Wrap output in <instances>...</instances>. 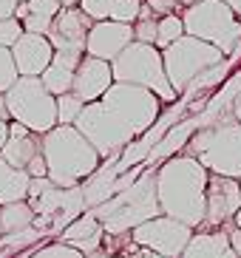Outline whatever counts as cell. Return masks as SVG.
<instances>
[{"label": "cell", "mask_w": 241, "mask_h": 258, "mask_svg": "<svg viewBox=\"0 0 241 258\" xmlns=\"http://www.w3.org/2000/svg\"><path fill=\"white\" fill-rule=\"evenodd\" d=\"M159 114L162 102L156 99V94L139 85L113 83L97 102L83 105L74 128L91 142L99 159H111L119 156L134 139L142 137L159 119Z\"/></svg>", "instance_id": "1"}, {"label": "cell", "mask_w": 241, "mask_h": 258, "mask_svg": "<svg viewBox=\"0 0 241 258\" xmlns=\"http://www.w3.org/2000/svg\"><path fill=\"white\" fill-rule=\"evenodd\" d=\"M207 170L202 162L179 153L156 167V202L162 216L188 224L190 230H202L204 221V190Z\"/></svg>", "instance_id": "2"}, {"label": "cell", "mask_w": 241, "mask_h": 258, "mask_svg": "<svg viewBox=\"0 0 241 258\" xmlns=\"http://www.w3.org/2000/svg\"><path fill=\"white\" fill-rule=\"evenodd\" d=\"M45 170L54 187H77L99 167V153L74 125H54L40 137Z\"/></svg>", "instance_id": "3"}, {"label": "cell", "mask_w": 241, "mask_h": 258, "mask_svg": "<svg viewBox=\"0 0 241 258\" xmlns=\"http://www.w3.org/2000/svg\"><path fill=\"white\" fill-rule=\"evenodd\" d=\"M94 216L105 230V238H116L125 235L131 230H136L139 224L162 216L156 202V167H148L128 190L116 193L113 199H108L105 205L94 207Z\"/></svg>", "instance_id": "4"}, {"label": "cell", "mask_w": 241, "mask_h": 258, "mask_svg": "<svg viewBox=\"0 0 241 258\" xmlns=\"http://www.w3.org/2000/svg\"><path fill=\"white\" fill-rule=\"evenodd\" d=\"M185 153L202 162L207 173L241 179V122L221 114L190 137Z\"/></svg>", "instance_id": "5"}, {"label": "cell", "mask_w": 241, "mask_h": 258, "mask_svg": "<svg viewBox=\"0 0 241 258\" xmlns=\"http://www.w3.org/2000/svg\"><path fill=\"white\" fill-rule=\"evenodd\" d=\"M111 74L113 83H125V85H139L145 91L156 94V99L162 105H173L179 94L170 88L165 74V66H162V51L156 46H148V43H131L125 51L111 62Z\"/></svg>", "instance_id": "6"}, {"label": "cell", "mask_w": 241, "mask_h": 258, "mask_svg": "<svg viewBox=\"0 0 241 258\" xmlns=\"http://www.w3.org/2000/svg\"><path fill=\"white\" fill-rule=\"evenodd\" d=\"M185 34L216 46L224 57L235 51L241 40V20L224 6L221 0H202L196 6H188L179 12Z\"/></svg>", "instance_id": "7"}, {"label": "cell", "mask_w": 241, "mask_h": 258, "mask_svg": "<svg viewBox=\"0 0 241 258\" xmlns=\"http://www.w3.org/2000/svg\"><path fill=\"white\" fill-rule=\"evenodd\" d=\"M12 122H20L31 134H48L57 125V97L45 91L40 77H17V83L3 94Z\"/></svg>", "instance_id": "8"}, {"label": "cell", "mask_w": 241, "mask_h": 258, "mask_svg": "<svg viewBox=\"0 0 241 258\" xmlns=\"http://www.w3.org/2000/svg\"><path fill=\"white\" fill-rule=\"evenodd\" d=\"M224 60V54L210 43L182 34L176 43H170L167 48H162V66H165L167 83L176 94H182L202 71H207L210 66H219Z\"/></svg>", "instance_id": "9"}, {"label": "cell", "mask_w": 241, "mask_h": 258, "mask_svg": "<svg viewBox=\"0 0 241 258\" xmlns=\"http://www.w3.org/2000/svg\"><path fill=\"white\" fill-rule=\"evenodd\" d=\"M196 230H190L188 224H182L176 219L167 216H156V219L139 224L136 230H131V244L145 247L151 252H159L165 258H179L188 247V241L193 238Z\"/></svg>", "instance_id": "10"}, {"label": "cell", "mask_w": 241, "mask_h": 258, "mask_svg": "<svg viewBox=\"0 0 241 258\" xmlns=\"http://www.w3.org/2000/svg\"><path fill=\"white\" fill-rule=\"evenodd\" d=\"M241 207V184L238 179L227 176H207V190H204V230H221L227 227Z\"/></svg>", "instance_id": "11"}, {"label": "cell", "mask_w": 241, "mask_h": 258, "mask_svg": "<svg viewBox=\"0 0 241 258\" xmlns=\"http://www.w3.org/2000/svg\"><path fill=\"white\" fill-rule=\"evenodd\" d=\"M131 43H134V26L116 23V20H99V23H91L88 29L85 54L97 57V60L113 62Z\"/></svg>", "instance_id": "12"}, {"label": "cell", "mask_w": 241, "mask_h": 258, "mask_svg": "<svg viewBox=\"0 0 241 258\" xmlns=\"http://www.w3.org/2000/svg\"><path fill=\"white\" fill-rule=\"evenodd\" d=\"M88 15L80 12V6H66L60 9V15L54 17L51 29H48V43L54 51H74V54H85V37L91 29Z\"/></svg>", "instance_id": "13"}, {"label": "cell", "mask_w": 241, "mask_h": 258, "mask_svg": "<svg viewBox=\"0 0 241 258\" xmlns=\"http://www.w3.org/2000/svg\"><path fill=\"white\" fill-rule=\"evenodd\" d=\"M111 85H113L111 62L97 60V57H88V54H85L83 60H80V66H77V71H74L71 94L88 105V102H97Z\"/></svg>", "instance_id": "14"}, {"label": "cell", "mask_w": 241, "mask_h": 258, "mask_svg": "<svg viewBox=\"0 0 241 258\" xmlns=\"http://www.w3.org/2000/svg\"><path fill=\"white\" fill-rule=\"evenodd\" d=\"M9 51H12V60H15V69L20 77H40L54 57L48 37L45 34H29V31H23L20 40Z\"/></svg>", "instance_id": "15"}, {"label": "cell", "mask_w": 241, "mask_h": 258, "mask_svg": "<svg viewBox=\"0 0 241 258\" xmlns=\"http://www.w3.org/2000/svg\"><path fill=\"white\" fill-rule=\"evenodd\" d=\"M57 241H63V244H68L71 250L88 255V252H94V250L102 247V241H105V230H102V224L97 221L94 213L85 210L80 219H74L60 235H57Z\"/></svg>", "instance_id": "16"}, {"label": "cell", "mask_w": 241, "mask_h": 258, "mask_svg": "<svg viewBox=\"0 0 241 258\" xmlns=\"http://www.w3.org/2000/svg\"><path fill=\"white\" fill-rule=\"evenodd\" d=\"M40 153H43V145H40L37 134H31V131L26 128V125H20V122L9 119V142L3 145L0 156H3L12 167L26 170L29 162L34 159V156H40Z\"/></svg>", "instance_id": "17"}, {"label": "cell", "mask_w": 241, "mask_h": 258, "mask_svg": "<svg viewBox=\"0 0 241 258\" xmlns=\"http://www.w3.org/2000/svg\"><path fill=\"white\" fill-rule=\"evenodd\" d=\"M199 128H202L199 116H185V119H179L170 131H165V137L153 145V151H151V156H148V162H145V165L156 167V162L162 165V162L170 159V156H179V151H185V148H188L190 137H193Z\"/></svg>", "instance_id": "18"}, {"label": "cell", "mask_w": 241, "mask_h": 258, "mask_svg": "<svg viewBox=\"0 0 241 258\" xmlns=\"http://www.w3.org/2000/svg\"><path fill=\"white\" fill-rule=\"evenodd\" d=\"M85 54H74V51H54L48 69L40 74V83L45 85V91L60 97V94L71 91V83H74V71L80 66Z\"/></svg>", "instance_id": "19"}, {"label": "cell", "mask_w": 241, "mask_h": 258, "mask_svg": "<svg viewBox=\"0 0 241 258\" xmlns=\"http://www.w3.org/2000/svg\"><path fill=\"white\" fill-rule=\"evenodd\" d=\"M116 159L119 156H111V159H102L99 167L85 179L80 187H83V199H85V210H94V207L105 205L108 199L113 196V182H116Z\"/></svg>", "instance_id": "20"}, {"label": "cell", "mask_w": 241, "mask_h": 258, "mask_svg": "<svg viewBox=\"0 0 241 258\" xmlns=\"http://www.w3.org/2000/svg\"><path fill=\"white\" fill-rule=\"evenodd\" d=\"M179 258H238L230 247L227 227L221 230H196Z\"/></svg>", "instance_id": "21"}, {"label": "cell", "mask_w": 241, "mask_h": 258, "mask_svg": "<svg viewBox=\"0 0 241 258\" xmlns=\"http://www.w3.org/2000/svg\"><path fill=\"white\" fill-rule=\"evenodd\" d=\"M26 193H29V173L12 167L0 156V207L12 202H26Z\"/></svg>", "instance_id": "22"}, {"label": "cell", "mask_w": 241, "mask_h": 258, "mask_svg": "<svg viewBox=\"0 0 241 258\" xmlns=\"http://www.w3.org/2000/svg\"><path fill=\"white\" fill-rule=\"evenodd\" d=\"M31 224H34V210L29 207V202H12L0 207V238L23 233Z\"/></svg>", "instance_id": "23"}, {"label": "cell", "mask_w": 241, "mask_h": 258, "mask_svg": "<svg viewBox=\"0 0 241 258\" xmlns=\"http://www.w3.org/2000/svg\"><path fill=\"white\" fill-rule=\"evenodd\" d=\"M182 34H185V26H182V17L179 15L159 17V20H156V43H153V46L162 51V48H167L170 43H176Z\"/></svg>", "instance_id": "24"}, {"label": "cell", "mask_w": 241, "mask_h": 258, "mask_svg": "<svg viewBox=\"0 0 241 258\" xmlns=\"http://www.w3.org/2000/svg\"><path fill=\"white\" fill-rule=\"evenodd\" d=\"M83 99H77L74 94H60L57 97V125H74L80 111H83Z\"/></svg>", "instance_id": "25"}, {"label": "cell", "mask_w": 241, "mask_h": 258, "mask_svg": "<svg viewBox=\"0 0 241 258\" xmlns=\"http://www.w3.org/2000/svg\"><path fill=\"white\" fill-rule=\"evenodd\" d=\"M139 12H142V0H113L108 20H116V23L134 26L136 20H139Z\"/></svg>", "instance_id": "26"}, {"label": "cell", "mask_w": 241, "mask_h": 258, "mask_svg": "<svg viewBox=\"0 0 241 258\" xmlns=\"http://www.w3.org/2000/svg\"><path fill=\"white\" fill-rule=\"evenodd\" d=\"M26 258H85V255L77 252V250H71V247L63 244V241H51V244H43L40 250L29 252Z\"/></svg>", "instance_id": "27"}, {"label": "cell", "mask_w": 241, "mask_h": 258, "mask_svg": "<svg viewBox=\"0 0 241 258\" xmlns=\"http://www.w3.org/2000/svg\"><path fill=\"white\" fill-rule=\"evenodd\" d=\"M17 69H15V60H12V51L9 48H0V94H6L12 85L17 83Z\"/></svg>", "instance_id": "28"}, {"label": "cell", "mask_w": 241, "mask_h": 258, "mask_svg": "<svg viewBox=\"0 0 241 258\" xmlns=\"http://www.w3.org/2000/svg\"><path fill=\"white\" fill-rule=\"evenodd\" d=\"M111 3L113 0H80L77 6H80V12L88 15L94 23H99V20H108V15H111Z\"/></svg>", "instance_id": "29"}, {"label": "cell", "mask_w": 241, "mask_h": 258, "mask_svg": "<svg viewBox=\"0 0 241 258\" xmlns=\"http://www.w3.org/2000/svg\"><path fill=\"white\" fill-rule=\"evenodd\" d=\"M23 34V26L17 17H6V20H0V48H12L20 40Z\"/></svg>", "instance_id": "30"}, {"label": "cell", "mask_w": 241, "mask_h": 258, "mask_svg": "<svg viewBox=\"0 0 241 258\" xmlns=\"http://www.w3.org/2000/svg\"><path fill=\"white\" fill-rule=\"evenodd\" d=\"M156 20L159 17H139L134 23V40L136 43H148L153 46L156 43Z\"/></svg>", "instance_id": "31"}, {"label": "cell", "mask_w": 241, "mask_h": 258, "mask_svg": "<svg viewBox=\"0 0 241 258\" xmlns=\"http://www.w3.org/2000/svg\"><path fill=\"white\" fill-rule=\"evenodd\" d=\"M145 6L153 12V17H167V15H179V0H142Z\"/></svg>", "instance_id": "32"}, {"label": "cell", "mask_w": 241, "mask_h": 258, "mask_svg": "<svg viewBox=\"0 0 241 258\" xmlns=\"http://www.w3.org/2000/svg\"><path fill=\"white\" fill-rule=\"evenodd\" d=\"M48 187H51V179H48V176H43V179H29V193H26V202L43 196Z\"/></svg>", "instance_id": "33"}, {"label": "cell", "mask_w": 241, "mask_h": 258, "mask_svg": "<svg viewBox=\"0 0 241 258\" xmlns=\"http://www.w3.org/2000/svg\"><path fill=\"white\" fill-rule=\"evenodd\" d=\"M227 235H230V247H233V252L241 258V230L233 227V224H227Z\"/></svg>", "instance_id": "34"}, {"label": "cell", "mask_w": 241, "mask_h": 258, "mask_svg": "<svg viewBox=\"0 0 241 258\" xmlns=\"http://www.w3.org/2000/svg\"><path fill=\"white\" fill-rule=\"evenodd\" d=\"M17 6H20V0H0V20H6V17H15Z\"/></svg>", "instance_id": "35"}, {"label": "cell", "mask_w": 241, "mask_h": 258, "mask_svg": "<svg viewBox=\"0 0 241 258\" xmlns=\"http://www.w3.org/2000/svg\"><path fill=\"white\" fill-rule=\"evenodd\" d=\"M230 116H233L235 122H241V91H238V97L230 102Z\"/></svg>", "instance_id": "36"}, {"label": "cell", "mask_w": 241, "mask_h": 258, "mask_svg": "<svg viewBox=\"0 0 241 258\" xmlns=\"http://www.w3.org/2000/svg\"><path fill=\"white\" fill-rule=\"evenodd\" d=\"M134 258H165V255H159V252H151V250H145V247H136L134 244Z\"/></svg>", "instance_id": "37"}, {"label": "cell", "mask_w": 241, "mask_h": 258, "mask_svg": "<svg viewBox=\"0 0 241 258\" xmlns=\"http://www.w3.org/2000/svg\"><path fill=\"white\" fill-rule=\"evenodd\" d=\"M9 142V122L0 119V151H3V145Z\"/></svg>", "instance_id": "38"}, {"label": "cell", "mask_w": 241, "mask_h": 258, "mask_svg": "<svg viewBox=\"0 0 241 258\" xmlns=\"http://www.w3.org/2000/svg\"><path fill=\"white\" fill-rule=\"evenodd\" d=\"M221 3H224V6H230V12H233V15L241 20V0H221Z\"/></svg>", "instance_id": "39"}, {"label": "cell", "mask_w": 241, "mask_h": 258, "mask_svg": "<svg viewBox=\"0 0 241 258\" xmlns=\"http://www.w3.org/2000/svg\"><path fill=\"white\" fill-rule=\"evenodd\" d=\"M85 258H111V255H108V250H105V247H99V250L88 252V255H85Z\"/></svg>", "instance_id": "40"}, {"label": "cell", "mask_w": 241, "mask_h": 258, "mask_svg": "<svg viewBox=\"0 0 241 258\" xmlns=\"http://www.w3.org/2000/svg\"><path fill=\"white\" fill-rule=\"evenodd\" d=\"M0 119L9 122V111H6V99H3V94H0Z\"/></svg>", "instance_id": "41"}, {"label": "cell", "mask_w": 241, "mask_h": 258, "mask_svg": "<svg viewBox=\"0 0 241 258\" xmlns=\"http://www.w3.org/2000/svg\"><path fill=\"white\" fill-rule=\"evenodd\" d=\"M196 3H202V0H179V9H188V6H196Z\"/></svg>", "instance_id": "42"}, {"label": "cell", "mask_w": 241, "mask_h": 258, "mask_svg": "<svg viewBox=\"0 0 241 258\" xmlns=\"http://www.w3.org/2000/svg\"><path fill=\"white\" fill-rule=\"evenodd\" d=\"M230 224H233V227H238V230H241V207H238V213H235V216H233V221H230Z\"/></svg>", "instance_id": "43"}, {"label": "cell", "mask_w": 241, "mask_h": 258, "mask_svg": "<svg viewBox=\"0 0 241 258\" xmlns=\"http://www.w3.org/2000/svg\"><path fill=\"white\" fill-rule=\"evenodd\" d=\"M57 3H60V6L66 9V6H77V3H80V0H57Z\"/></svg>", "instance_id": "44"}, {"label": "cell", "mask_w": 241, "mask_h": 258, "mask_svg": "<svg viewBox=\"0 0 241 258\" xmlns=\"http://www.w3.org/2000/svg\"><path fill=\"white\" fill-rule=\"evenodd\" d=\"M111 258H125V255H111Z\"/></svg>", "instance_id": "45"}, {"label": "cell", "mask_w": 241, "mask_h": 258, "mask_svg": "<svg viewBox=\"0 0 241 258\" xmlns=\"http://www.w3.org/2000/svg\"><path fill=\"white\" fill-rule=\"evenodd\" d=\"M20 3H26V0H20Z\"/></svg>", "instance_id": "46"}, {"label": "cell", "mask_w": 241, "mask_h": 258, "mask_svg": "<svg viewBox=\"0 0 241 258\" xmlns=\"http://www.w3.org/2000/svg\"><path fill=\"white\" fill-rule=\"evenodd\" d=\"M238 184H241V179H238Z\"/></svg>", "instance_id": "47"}]
</instances>
